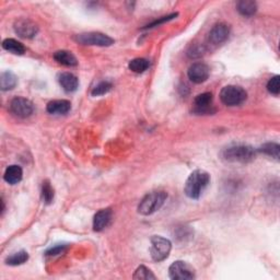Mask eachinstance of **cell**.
Returning a JSON list of instances; mask_svg holds the SVG:
<instances>
[{"mask_svg": "<svg viewBox=\"0 0 280 280\" xmlns=\"http://www.w3.org/2000/svg\"><path fill=\"white\" fill-rule=\"evenodd\" d=\"M210 183V175L204 170H196L185 183L184 191L191 199H198Z\"/></svg>", "mask_w": 280, "mask_h": 280, "instance_id": "6da1fadb", "label": "cell"}, {"mask_svg": "<svg viewBox=\"0 0 280 280\" xmlns=\"http://www.w3.org/2000/svg\"><path fill=\"white\" fill-rule=\"evenodd\" d=\"M256 151L251 146L234 145L222 151V159L232 163H248L253 161Z\"/></svg>", "mask_w": 280, "mask_h": 280, "instance_id": "7a4b0ae2", "label": "cell"}, {"mask_svg": "<svg viewBox=\"0 0 280 280\" xmlns=\"http://www.w3.org/2000/svg\"><path fill=\"white\" fill-rule=\"evenodd\" d=\"M167 198L168 194L166 191H151L141 199L138 206V212L144 216L152 215L160 209Z\"/></svg>", "mask_w": 280, "mask_h": 280, "instance_id": "3957f363", "label": "cell"}, {"mask_svg": "<svg viewBox=\"0 0 280 280\" xmlns=\"http://www.w3.org/2000/svg\"><path fill=\"white\" fill-rule=\"evenodd\" d=\"M248 98V93L238 86H226L220 92V100L227 106H238Z\"/></svg>", "mask_w": 280, "mask_h": 280, "instance_id": "277c9868", "label": "cell"}, {"mask_svg": "<svg viewBox=\"0 0 280 280\" xmlns=\"http://www.w3.org/2000/svg\"><path fill=\"white\" fill-rule=\"evenodd\" d=\"M171 249L172 243L170 240L160 237V235H155L151 238L150 253L152 260L155 262H162L168 259Z\"/></svg>", "mask_w": 280, "mask_h": 280, "instance_id": "5b68a950", "label": "cell"}, {"mask_svg": "<svg viewBox=\"0 0 280 280\" xmlns=\"http://www.w3.org/2000/svg\"><path fill=\"white\" fill-rule=\"evenodd\" d=\"M75 40L82 45H94V46H111L114 44V40L106 34L100 32H88L81 33L75 36Z\"/></svg>", "mask_w": 280, "mask_h": 280, "instance_id": "8992f818", "label": "cell"}, {"mask_svg": "<svg viewBox=\"0 0 280 280\" xmlns=\"http://www.w3.org/2000/svg\"><path fill=\"white\" fill-rule=\"evenodd\" d=\"M169 276L173 280H191L196 277V274L188 263L177 261L170 266Z\"/></svg>", "mask_w": 280, "mask_h": 280, "instance_id": "52a82bcc", "label": "cell"}, {"mask_svg": "<svg viewBox=\"0 0 280 280\" xmlns=\"http://www.w3.org/2000/svg\"><path fill=\"white\" fill-rule=\"evenodd\" d=\"M10 111L14 116L20 118H26L30 117L34 112V105L33 103L27 100L25 97H14L12 101L10 102Z\"/></svg>", "mask_w": 280, "mask_h": 280, "instance_id": "ba28073f", "label": "cell"}, {"mask_svg": "<svg viewBox=\"0 0 280 280\" xmlns=\"http://www.w3.org/2000/svg\"><path fill=\"white\" fill-rule=\"evenodd\" d=\"M13 29L16 34L23 38L34 37L38 32V26L35 22L24 18L16 20L13 24Z\"/></svg>", "mask_w": 280, "mask_h": 280, "instance_id": "9c48e42d", "label": "cell"}, {"mask_svg": "<svg viewBox=\"0 0 280 280\" xmlns=\"http://www.w3.org/2000/svg\"><path fill=\"white\" fill-rule=\"evenodd\" d=\"M212 101L213 97L210 92H205L201 93V94H198L194 101L193 112L198 115L213 113L215 109L212 108Z\"/></svg>", "mask_w": 280, "mask_h": 280, "instance_id": "30bf717a", "label": "cell"}, {"mask_svg": "<svg viewBox=\"0 0 280 280\" xmlns=\"http://www.w3.org/2000/svg\"><path fill=\"white\" fill-rule=\"evenodd\" d=\"M210 75V69L204 63H195L190 66L187 71V76L191 82L194 84H202L205 82Z\"/></svg>", "mask_w": 280, "mask_h": 280, "instance_id": "8fae6325", "label": "cell"}, {"mask_svg": "<svg viewBox=\"0 0 280 280\" xmlns=\"http://www.w3.org/2000/svg\"><path fill=\"white\" fill-rule=\"evenodd\" d=\"M230 35V26L224 23V22H220L213 25L212 29L209 32V42L213 45H219L222 44L228 40Z\"/></svg>", "mask_w": 280, "mask_h": 280, "instance_id": "7c38bea8", "label": "cell"}, {"mask_svg": "<svg viewBox=\"0 0 280 280\" xmlns=\"http://www.w3.org/2000/svg\"><path fill=\"white\" fill-rule=\"evenodd\" d=\"M112 220V211L111 209H102L95 213L93 218V229L96 232H101L105 229Z\"/></svg>", "mask_w": 280, "mask_h": 280, "instance_id": "4fadbf2b", "label": "cell"}, {"mask_svg": "<svg viewBox=\"0 0 280 280\" xmlns=\"http://www.w3.org/2000/svg\"><path fill=\"white\" fill-rule=\"evenodd\" d=\"M58 82L60 87L66 92H75L79 87V80L77 77L71 73H63L58 77Z\"/></svg>", "mask_w": 280, "mask_h": 280, "instance_id": "5bb4252c", "label": "cell"}, {"mask_svg": "<svg viewBox=\"0 0 280 280\" xmlns=\"http://www.w3.org/2000/svg\"><path fill=\"white\" fill-rule=\"evenodd\" d=\"M47 112L54 115H65L71 109V103L67 100H54L46 106Z\"/></svg>", "mask_w": 280, "mask_h": 280, "instance_id": "9a60e30c", "label": "cell"}, {"mask_svg": "<svg viewBox=\"0 0 280 280\" xmlns=\"http://www.w3.org/2000/svg\"><path fill=\"white\" fill-rule=\"evenodd\" d=\"M23 178V171L19 166H10L5 169L3 179L5 182L11 185L18 184Z\"/></svg>", "mask_w": 280, "mask_h": 280, "instance_id": "2e32d148", "label": "cell"}, {"mask_svg": "<svg viewBox=\"0 0 280 280\" xmlns=\"http://www.w3.org/2000/svg\"><path fill=\"white\" fill-rule=\"evenodd\" d=\"M54 59L63 66L67 67H75L78 65V60L75 57V55L68 51H58L54 54Z\"/></svg>", "mask_w": 280, "mask_h": 280, "instance_id": "e0dca14e", "label": "cell"}, {"mask_svg": "<svg viewBox=\"0 0 280 280\" xmlns=\"http://www.w3.org/2000/svg\"><path fill=\"white\" fill-rule=\"evenodd\" d=\"M16 84H18V78H16V76L13 73H11V71H3V73L0 75V88H1L2 91H9L14 89Z\"/></svg>", "mask_w": 280, "mask_h": 280, "instance_id": "ac0fdd59", "label": "cell"}, {"mask_svg": "<svg viewBox=\"0 0 280 280\" xmlns=\"http://www.w3.org/2000/svg\"><path fill=\"white\" fill-rule=\"evenodd\" d=\"M2 47L5 51L14 55H23L25 53V47L23 44L14 40V38H5L2 42Z\"/></svg>", "mask_w": 280, "mask_h": 280, "instance_id": "d6986e66", "label": "cell"}, {"mask_svg": "<svg viewBox=\"0 0 280 280\" xmlns=\"http://www.w3.org/2000/svg\"><path fill=\"white\" fill-rule=\"evenodd\" d=\"M237 9L242 15L252 16L256 13L257 3L255 1H250V0H242V1L238 2Z\"/></svg>", "mask_w": 280, "mask_h": 280, "instance_id": "ffe728a7", "label": "cell"}, {"mask_svg": "<svg viewBox=\"0 0 280 280\" xmlns=\"http://www.w3.org/2000/svg\"><path fill=\"white\" fill-rule=\"evenodd\" d=\"M149 62L146 58H135L129 62L128 68L135 74H142L149 68Z\"/></svg>", "mask_w": 280, "mask_h": 280, "instance_id": "44dd1931", "label": "cell"}, {"mask_svg": "<svg viewBox=\"0 0 280 280\" xmlns=\"http://www.w3.org/2000/svg\"><path fill=\"white\" fill-rule=\"evenodd\" d=\"M27 260H29V254H27V252L20 251L9 256L8 259L5 260V263L10 266H18L24 264V263L27 262Z\"/></svg>", "mask_w": 280, "mask_h": 280, "instance_id": "7402d4cb", "label": "cell"}, {"mask_svg": "<svg viewBox=\"0 0 280 280\" xmlns=\"http://www.w3.org/2000/svg\"><path fill=\"white\" fill-rule=\"evenodd\" d=\"M54 188L48 181H44L42 185V198L46 205L52 204L54 200Z\"/></svg>", "mask_w": 280, "mask_h": 280, "instance_id": "603a6c76", "label": "cell"}, {"mask_svg": "<svg viewBox=\"0 0 280 280\" xmlns=\"http://www.w3.org/2000/svg\"><path fill=\"white\" fill-rule=\"evenodd\" d=\"M279 150L280 147L278 144H275V142H268V144L263 145L260 148L261 152H264L265 155L270 156L272 158H275L276 160H279Z\"/></svg>", "mask_w": 280, "mask_h": 280, "instance_id": "cb8c5ba5", "label": "cell"}, {"mask_svg": "<svg viewBox=\"0 0 280 280\" xmlns=\"http://www.w3.org/2000/svg\"><path fill=\"white\" fill-rule=\"evenodd\" d=\"M112 87L113 86H112L111 82L102 81L98 85H96L94 88H93L92 91H91V94H92V96L104 95L112 90Z\"/></svg>", "mask_w": 280, "mask_h": 280, "instance_id": "d4e9b609", "label": "cell"}, {"mask_svg": "<svg viewBox=\"0 0 280 280\" xmlns=\"http://www.w3.org/2000/svg\"><path fill=\"white\" fill-rule=\"evenodd\" d=\"M133 278L137 280H150V279H156L157 277L153 275V273L150 270H148L146 266L141 265L136 270Z\"/></svg>", "mask_w": 280, "mask_h": 280, "instance_id": "484cf974", "label": "cell"}, {"mask_svg": "<svg viewBox=\"0 0 280 280\" xmlns=\"http://www.w3.org/2000/svg\"><path fill=\"white\" fill-rule=\"evenodd\" d=\"M267 90L274 95H278L280 93V77L275 76L271 78L267 84Z\"/></svg>", "mask_w": 280, "mask_h": 280, "instance_id": "4316f807", "label": "cell"}, {"mask_svg": "<svg viewBox=\"0 0 280 280\" xmlns=\"http://www.w3.org/2000/svg\"><path fill=\"white\" fill-rule=\"evenodd\" d=\"M177 15H178V13H172L171 15L162 16V18H160L159 20H156L155 22H152V23H150V24H148L147 26H145L144 29H152V27L160 25V24L164 23V22H168V21H170V20H172V19L175 18V16H177Z\"/></svg>", "mask_w": 280, "mask_h": 280, "instance_id": "83f0119b", "label": "cell"}, {"mask_svg": "<svg viewBox=\"0 0 280 280\" xmlns=\"http://www.w3.org/2000/svg\"><path fill=\"white\" fill-rule=\"evenodd\" d=\"M65 249H66L65 245H56V246H54V248L49 249L46 252V254L47 255H58V254H62Z\"/></svg>", "mask_w": 280, "mask_h": 280, "instance_id": "f1b7e54d", "label": "cell"}, {"mask_svg": "<svg viewBox=\"0 0 280 280\" xmlns=\"http://www.w3.org/2000/svg\"><path fill=\"white\" fill-rule=\"evenodd\" d=\"M202 52H204V49L202 47H191L190 51L188 53V55L190 57H199L202 55Z\"/></svg>", "mask_w": 280, "mask_h": 280, "instance_id": "f546056e", "label": "cell"}]
</instances>
